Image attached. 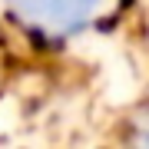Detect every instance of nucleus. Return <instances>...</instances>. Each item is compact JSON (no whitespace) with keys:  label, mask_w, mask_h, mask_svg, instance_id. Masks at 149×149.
Instances as JSON below:
<instances>
[{"label":"nucleus","mask_w":149,"mask_h":149,"mask_svg":"<svg viewBox=\"0 0 149 149\" xmlns=\"http://www.w3.org/2000/svg\"><path fill=\"white\" fill-rule=\"evenodd\" d=\"M139 149H149V126L139 129Z\"/></svg>","instance_id":"nucleus-1"}]
</instances>
